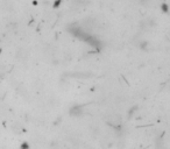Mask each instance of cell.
<instances>
[{
    "label": "cell",
    "instance_id": "obj_1",
    "mask_svg": "<svg viewBox=\"0 0 170 149\" xmlns=\"http://www.w3.org/2000/svg\"><path fill=\"white\" fill-rule=\"evenodd\" d=\"M21 149H28V144L23 143V144H22V147H21Z\"/></svg>",
    "mask_w": 170,
    "mask_h": 149
}]
</instances>
